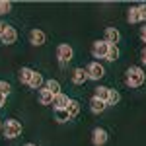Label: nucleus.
<instances>
[{"instance_id":"obj_9","label":"nucleus","mask_w":146,"mask_h":146,"mask_svg":"<svg viewBox=\"0 0 146 146\" xmlns=\"http://www.w3.org/2000/svg\"><path fill=\"white\" fill-rule=\"evenodd\" d=\"M119 39H121V33H119L117 27H105V41L109 45H117Z\"/></svg>"},{"instance_id":"obj_29","label":"nucleus","mask_w":146,"mask_h":146,"mask_svg":"<svg viewBox=\"0 0 146 146\" xmlns=\"http://www.w3.org/2000/svg\"><path fill=\"white\" fill-rule=\"evenodd\" d=\"M142 62H144V64H146V49H144V51H142Z\"/></svg>"},{"instance_id":"obj_25","label":"nucleus","mask_w":146,"mask_h":146,"mask_svg":"<svg viewBox=\"0 0 146 146\" xmlns=\"http://www.w3.org/2000/svg\"><path fill=\"white\" fill-rule=\"evenodd\" d=\"M138 12H140V22H144L146 20V4H140L138 6Z\"/></svg>"},{"instance_id":"obj_26","label":"nucleus","mask_w":146,"mask_h":146,"mask_svg":"<svg viewBox=\"0 0 146 146\" xmlns=\"http://www.w3.org/2000/svg\"><path fill=\"white\" fill-rule=\"evenodd\" d=\"M8 27H10V25H8L6 22H0V37H2V35L8 31Z\"/></svg>"},{"instance_id":"obj_7","label":"nucleus","mask_w":146,"mask_h":146,"mask_svg":"<svg viewBox=\"0 0 146 146\" xmlns=\"http://www.w3.org/2000/svg\"><path fill=\"white\" fill-rule=\"evenodd\" d=\"M88 80H90V76H88V70H86V68H74V70H72V82H74L76 86L86 84Z\"/></svg>"},{"instance_id":"obj_28","label":"nucleus","mask_w":146,"mask_h":146,"mask_svg":"<svg viewBox=\"0 0 146 146\" xmlns=\"http://www.w3.org/2000/svg\"><path fill=\"white\" fill-rule=\"evenodd\" d=\"M4 103H6V96H2V94H0V107H2Z\"/></svg>"},{"instance_id":"obj_21","label":"nucleus","mask_w":146,"mask_h":146,"mask_svg":"<svg viewBox=\"0 0 146 146\" xmlns=\"http://www.w3.org/2000/svg\"><path fill=\"white\" fill-rule=\"evenodd\" d=\"M109 62H115L119 58V47L117 45H109V51H107V56H105Z\"/></svg>"},{"instance_id":"obj_12","label":"nucleus","mask_w":146,"mask_h":146,"mask_svg":"<svg viewBox=\"0 0 146 146\" xmlns=\"http://www.w3.org/2000/svg\"><path fill=\"white\" fill-rule=\"evenodd\" d=\"M0 39H2V43H4V45H14V43H16V39H18V31L10 25V27H8V31L2 35Z\"/></svg>"},{"instance_id":"obj_22","label":"nucleus","mask_w":146,"mask_h":146,"mask_svg":"<svg viewBox=\"0 0 146 146\" xmlns=\"http://www.w3.org/2000/svg\"><path fill=\"white\" fill-rule=\"evenodd\" d=\"M121 101V94L117 90H109V101H107V105H117Z\"/></svg>"},{"instance_id":"obj_2","label":"nucleus","mask_w":146,"mask_h":146,"mask_svg":"<svg viewBox=\"0 0 146 146\" xmlns=\"http://www.w3.org/2000/svg\"><path fill=\"white\" fill-rule=\"evenodd\" d=\"M2 133H4V136L8 140H14V138H18L22 135V123L16 121V119H8L4 123V127H2Z\"/></svg>"},{"instance_id":"obj_18","label":"nucleus","mask_w":146,"mask_h":146,"mask_svg":"<svg viewBox=\"0 0 146 146\" xmlns=\"http://www.w3.org/2000/svg\"><path fill=\"white\" fill-rule=\"evenodd\" d=\"M66 111H68V115H70V119L78 117V113H80V103H78L76 100H70V103H68V107H66Z\"/></svg>"},{"instance_id":"obj_11","label":"nucleus","mask_w":146,"mask_h":146,"mask_svg":"<svg viewBox=\"0 0 146 146\" xmlns=\"http://www.w3.org/2000/svg\"><path fill=\"white\" fill-rule=\"evenodd\" d=\"M90 109H92V113H103L105 109H107V103L98 100V98L94 96V98L90 100Z\"/></svg>"},{"instance_id":"obj_16","label":"nucleus","mask_w":146,"mask_h":146,"mask_svg":"<svg viewBox=\"0 0 146 146\" xmlns=\"http://www.w3.org/2000/svg\"><path fill=\"white\" fill-rule=\"evenodd\" d=\"M127 20H129V23L140 22V12H138V6H131V8H129V12H127Z\"/></svg>"},{"instance_id":"obj_27","label":"nucleus","mask_w":146,"mask_h":146,"mask_svg":"<svg viewBox=\"0 0 146 146\" xmlns=\"http://www.w3.org/2000/svg\"><path fill=\"white\" fill-rule=\"evenodd\" d=\"M140 39H142V41L146 43V25L142 27V29H140Z\"/></svg>"},{"instance_id":"obj_5","label":"nucleus","mask_w":146,"mask_h":146,"mask_svg":"<svg viewBox=\"0 0 146 146\" xmlns=\"http://www.w3.org/2000/svg\"><path fill=\"white\" fill-rule=\"evenodd\" d=\"M92 142H94V146H103L107 142V131L103 127H96L92 131Z\"/></svg>"},{"instance_id":"obj_3","label":"nucleus","mask_w":146,"mask_h":146,"mask_svg":"<svg viewBox=\"0 0 146 146\" xmlns=\"http://www.w3.org/2000/svg\"><path fill=\"white\" fill-rule=\"evenodd\" d=\"M56 56H58L60 66H64L66 62H70V60H72L74 51H72V47L68 45V43H62V45H58V49H56Z\"/></svg>"},{"instance_id":"obj_14","label":"nucleus","mask_w":146,"mask_h":146,"mask_svg":"<svg viewBox=\"0 0 146 146\" xmlns=\"http://www.w3.org/2000/svg\"><path fill=\"white\" fill-rule=\"evenodd\" d=\"M109 90H111V88H107V86H98L94 96H96L98 100H101V101L107 103V101H109Z\"/></svg>"},{"instance_id":"obj_31","label":"nucleus","mask_w":146,"mask_h":146,"mask_svg":"<svg viewBox=\"0 0 146 146\" xmlns=\"http://www.w3.org/2000/svg\"><path fill=\"white\" fill-rule=\"evenodd\" d=\"M0 131H2V121H0Z\"/></svg>"},{"instance_id":"obj_15","label":"nucleus","mask_w":146,"mask_h":146,"mask_svg":"<svg viewBox=\"0 0 146 146\" xmlns=\"http://www.w3.org/2000/svg\"><path fill=\"white\" fill-rule=\"evenodd\" d=\"M53 100H55V96L47 90V88L39 92V101H41V105H53Z\"/></svg>"},{"instance_id":"obj_4","label":"nucleus","mask_w":146,"mask_h":146,"mask_svg":"<svg viewBox=\"0 0 146 146\" xmlns=\"http://www.w3.org/2000/svg\"><path fill=\"white\" fill-rule=\"evenodd\" d=\"M107 51H109V43L105 39L94 41V45H92V55H94V58H105L107 56Z\"/></svg>"},{"instance_id":"obj_8","label":"nucleus","mask_w":146,"mask_h":146,"mask_svg":"<svg viewBox=\"0 0 146 146\" xmlns=\"http://www.w3.org/2000/svg\"><path fill=\"white\" fill-rule=\"evenodd\" d=\"M29 41H31V45H35V47L45 45V41H47L45 31H41V29H31V31H29Z\"/></svg>"},{"instance_id":"obj_1","label":"nucleus","mask_w":146,"mask_h":146,"mask_svg":"<svg viewBox=\"0 0 146 146\" xmlns=\"http://www.w3.org/2000/svg\"><path fill=\"white\" fill-rule=\"evenodd\" d=\"M144 80H146V74L140 66H131L127 70V76H125L127 86H131V88H140V86L144 84Z\"/></svg>"},{"instance_id":"obj_19","label":"nucleus","mask_w":146,"mask_h":146,"mask_svg":"<svg viewBox=\"0 0 146 146\" xmlns=\"http://www.w3.org/2000/svg\"><path fill=\"white\" fill-rule=\"evenodd\" d=\"M43 86V76L35 70L33 72V76H31V82H29V88H33V90H39Z\"/></svg>"},{"instance_id":"obj_6","label":"nucleus","mask_w":146,"mask_h":146,"mask_svg":"<svg viewBox=\"0 0 146 146\" xmlns=\"http://www.w3.org/2000/svg\"><path fill=\"white\" fill-rule=\"evenodd\" d=\"M86 70H88L90 80H101L103 76H105V68L101 66L100 62H90V66L86 68Z\"/></svg>"},{"instance_id":"obj_10","label":"nucleus","mask_w":146,"mask_h":146,"mask_svg":"<svg viewBox=\"0 0 146 146\" xmlns=\"http://www.w3.org/2000/svg\"><path fill=\"white\" fill-rule=\"evenodd\" d=\"M68 103H70V100H68V96H64V94H58V96H55V100H53V107L56 109H66Z\"/></svg>"},{"instance_id":"obj_23","label":"nucleus","mask_w":146,"mask_h":146,"mask_svg":"<svg viewBox=\"0 0 146 146\" xmlns=\"http://www.w3.org/2000/svg\"><path fill=\"white\" fill-rule=\"evenodd\" d=\"M10 92H12V86L8 84V82H4V80H0V94H2V96H8Z\"/></svg>"},{"instance_id":"obj_17","label":"nucleus","mask_w":146,"mask_h":146,"mask_svg":"<svg viewBox=\"0 0 146 146\" xmlns=\"http://www.w3.org/2000/svg\"><path fill=\"white\" fill-rule=\"evenodd\" d=\"M45 88H47L49 92H51L53 96H58V94H62V92H60V84H58L56 80H53V78L45 82Z\"/></svg>"},{"instance_id":"obj_20","label":"nucleus","mask_w":146,"mask_h":146,"mask_svg":"<svg viewBox=\"0 0 146 146\" xmlns=\"http://www.w3.org/2000/svg\"><path fill=\"white\" fill-rule=\"evenodd\" d=\"M55 121H58V123H66V121H70L68 111L66 109H56L55 111Z\"/></svg>"},{"instance_id":"obj_13","label":"nucleus","mask_w":146,"mask_h":146,"mask_svg":"<svg viewBox=\"0 0 146 146\" xmlns=\"http://www.w3.org/2000/svg\"><path fill=\"white\" fill-rule=\"evenodd\" d=\"M33 72H35V70H31L29 66H22V68H20V82L29 86V82H31V76H33Z\"/></svg>"},{"instance_id":"obj_24","label":"nucleus","mask_w":146,"mask_h":146,"mask_svg":"<svg viewBox=\"0 0 146 146\" xmlns=\"http://www.w3.org/2000/svg\"><path fill=\"white\" fill-rule=\"evenodd\" d=\"M12 10V2L8 0H0V14H8Z\"/></svg>"},{"instance_id":"obj_30","label":"nucleus","mask_w":146,"mask_h":146,"mask_svg":"<svg viewBox=\"0 0 146 146\" xmlns=\"http://www.w3.org/2000/svg\"><path fill=\"white\" fill-rule=\"evenodd\" d=\"M25 146H37V144H33V142H27V144H25Z\"/></svg>"}]
</instances>
